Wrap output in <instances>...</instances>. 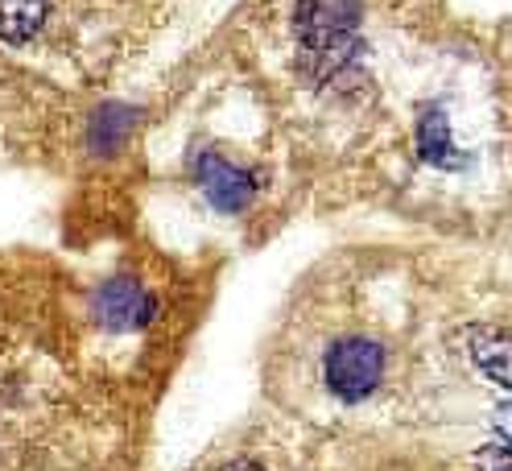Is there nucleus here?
Wrapping results in <instances>:
<instances>
[{
    "instance_id": "0eeeda50",
    "label": "nucleus",
    "mask_w": 512,
    "mask_h": 471,
    "mask_svg": "<svg viewBox=\"0 0 512 471\" xmlns=\"http://www.w3.org/2000/svg\"><path fill=\"white\" fill-rule=\"evenodd\" d=\"M46 21V0H0V42H29Z\"/></svg>"
},
{
    "instance_id": "423d86ee",
    "label": "nucleus",
    "mask_w": 512,
    "mask_h": 471,
    "mask_svg": "<svg viewBox=\"0 0 512 471\" xmlns=\"http://www.w3.org/2000/svg\"><path fill=\"white\" fill-rule=\"evenodd\" d=\"M418 145L430 166H442V170L463 166V153L455 149V137H451V120H446V112L438 104H430L418 120Z\"/></svg>"
},
{
    "instance_id": "f257e3e1",
    "label": "nucleus",
    "mask_w": 512,
    "mask_h": 471,
    "mask_svg": "<svg viewBox=\"0 0 512 471\" xmlns=\"http://www.w3.org/2000/svg\"><path fill=\"white\" fill-rule=\"evenodd\" d=\"M323 376H327V389L339 401H364L380 389V376H384V348L368 335H347L335 339L331 352L323 360Z\"/></svg>"
},
{
    "instance_id": "6e6552de",
    "label": "nucleus",
    "mask_w": 512,
    "mask_h": 471,
    "mask_svg": "<svg viewBox=\"0 0 512 471\" xmlns=\"http://www.w3.org/2000/svg\"><path fill=\"white\" fill-rule=\"evenodd\" d=\"M479 471H512V443H492L479 451Z\"/></svg>"
},
{
    "instance_id": "1a4fd4ad",
    "label": "nucleus",
    "mask_w": 512,
    "mask_h": 471,
    "mask_svg": "<svg viewBox=\"0 0 512 471\" xmlns=\"http://www.w3.org/2000/svg\"><path fill=\"white\" fill-rule=\"evenodd\" d=\"M496 430H500L504 443H512V401H508V405H500V410H496Z\"/></svg>"
},
{
    "instance_id": "f03ea898",
    "label": "nucleus",
    "mask_w": 512,
    "mask_h": 471,
    "mask_svg": "<svg viewBox=\"0 0 512 471\" xmlns=\"http://www.w3.org/2000/svg\"><path fill=\"white\" fill-rule=\"evenodd\" d=\"M298 34H302V54L314 62V75H335L347 67V58L356 54V42L347 38V29L318 5L302 0V13H298Z\"/></svg>"
},
{
    "instance_id": "9d476101",
    "label": "nucleus",
    "mask_w": 512,
    "mask_h": 471,
    "mask_svg": "<svg viewBox=\"0 0 512 471\" xmlns=\"http://www.w3.org/2000/svg\"><path fill=\"white\" fill-rule=\"evenodd\" d=\"M223 471H265V467H256V463H232V467H223Z\"/></svg>"
},
{
    "instance_id": "7ed1b4c3",
    "label": "nucleus",
    "mask_w": 512,
    "mask_h": 471,
    "mask_svg": "<svg viewBox=\"0 0 512 471\" xmlns=\"http://www.w3.org/2000/svg\"><path fill=\"white\" fill-rule=\"evenodd\" d=\"M153 306L157 302L137 286L133 277H112L91 298L95 323L108 327V331H137V327L153 323Z\"/></svg>"
},
{
    "instance_id": "39448f33",
    "label": "nucleus",
    "mask_w": 512,
    "mask_h": 471,
    "mask_svg": "<svg viewBox=\"0 0 512 471\" xmlns=\"http://www.w3.org/2000/svg\"><path fill=\"white\" fill-rule=\"evenodd\" d=\"M467 356L488 381L512 389V335L508 331H496V327L467 331Z\"/></svg>"
},
{
    "instance_id": "20e7f679",
    "label": "nucleus",
    "mask_w": 512,
    "mask_h": 471,
    "mask_svg": "<svg viewBox=\"0 0 512 471\" xmlns=\"http://www.w3.org/2000/svg\"><path fill=\"white\" fill-rule=\"evenodd\" d=\"M195 178H199V191L207 195V203H211L215 211H228V215L244 211L248 199H252V191H256L252 174L240 170V166H232L228 157H219V153H203V157H199Z\"/></svg>"
}]
</instances>
